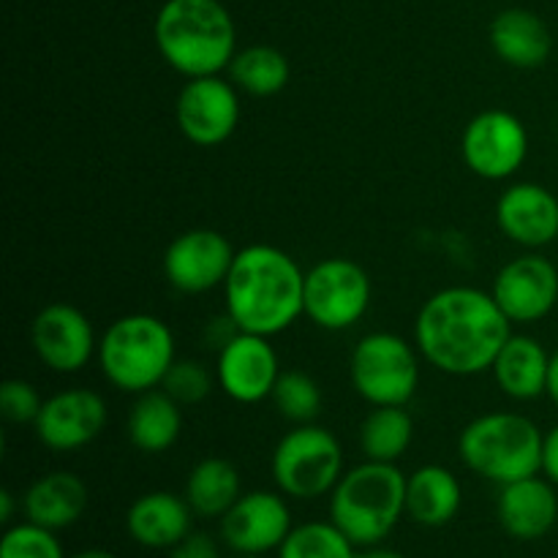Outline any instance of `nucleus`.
Instances as JSON below:
<instances>
[{
    "label": "nucleus",
    "instance_id": "20",
    "mask_svg": "<svg viewBox=\"0 0 558 558\" xmlns=\"http://www.w3.org/2000/svg\"><path fill=\"white\" fill-rule=\"evenodd\" d=\"M194 510L185 496L169 490L142 494L125 512V532L147 550H172L191 534Z\"/></svg>",
    "mask_w": 558,
    "mask_h": 558
},
{
    "label": "nucleus",
    "instance_id": "5",
    "mask_svg": "<svg viewBox=\"0 0 558 558\" xmlns=\"http://www.w3.org/2000/svg\"><path fill=\"white\" fill-rule=\"evenodd\" d=\"M96 360L114 390L142 396L161 387L178 360L174 332L161 316L125 314L101 332Z\"/></svg>",
    "mask_w": 558,
    "mask_h": 558
},
{
    "label": "nucleus",
    "instance_id": "14",
    "mask_svg": "<svg viewBox=\"0 0 558 558\" xmlns=\"http://www.w3.org/2000/svg\"><path fill=\"white\" fill-rule=\"evenodd\" d=\"M109 423L107 401L87 387H69L44 398V407L33 423V434L47 450L76 452L104 434Z\"/></svg>",
    "mask_w": 558,
    "mask_h": 558
},
{
    "label": "nucleus",
    "instance_id": "19",
    "mask_svg": "<svg viewBox=\"0 0 558 558\" xmlns=\"http://www.w3.org/2000/svg\"><path fill=\"white\" fill-rule=\"evenodd\" d=\"M496 518L501 529L521 543L543 539L545 534L554 532L558 521L556 485L545 474L501 485L499 499H496Z\"/></svg>",
    "mask_w": 558,
    "mask_h": 558
},
{
    "label": "nucleus",
    "instance_id": "32",
    "mask_svg": "<svg viewBox=\"0 0 558 558\" xmlns=\"http://www.w3.org/2000/svg\"><path fill=\"white\" fill-rule=\"evenodd\" d=\"M216 381L218 379L207 371V365L196 363V360H174L161 387L180 407H196L210 396Z\"/></svg>",
    "mask_w": 558,
    "mask_h": 558
},
{
    "label": "nucleus",
    "instance_id": "40",
    "mask_svg": "<svg viewBox=\"0 0 558 558\" xmlns=\"http://www.w3.org/2000/svg\"><path fill=\"white\" fill-rule=\"evenodd\" d=\"M69 558H118V556L109 554V550H101V548H87V550H80V554H74Z\"/></svg>",
    "mask_w": 558,
    "mask_h": 558
},
{
    "label": "nucleus",
    "instance_id": "17",
    "mask_svg": "<svg viewBox=\"0 0 558 558\" xmlns=\"http://www.w3.org/2000/svg\"><path fill=\"white\" fill-rule=\"evenodd\" d=\"M278 376H281V363H278V352L270 338L240 330L218 352V387L234 403L251 407V403L267 401L272 396Z\"/></svg>",
    "mask_w": 558,
    "mask_h": 558
},
{
    "label": "nucleus",
    "instance_id": "2",
    "mask_svg": "<svg viewBox=\"0 0 558 558\" xmlns=\"http://www.w3.org/2000/svg\"><path fill=\"white\" fill-rule=\"evenodd\" d=\"M221 289L227 314L243 332L281 336L305 316V272L278 245L251 243L240 248Z\"/></svg>",
    "mask_w": 558,
    "mask_h": 558
},
{
    "label": "nucleus",
    "instance_id": "8",
    "mask_svg": "<svg viewBox=\"0 0 558 558\" xmlns=\"http://www.w3.org/2000/svg\"><path fill=\"white\" fill-rule=\"evenodd\" d=\"M349 379L368 407H407L420 387L417 347L396 332H368L349 354Z\"/></svg>",
    "mask_w": 558,
    "mask_h": 558
},
{
    "label": "nucleus",
    "instance_id": "23",
    "mask_svg": "<svg viewBox=\"0 0 558 558\" xmlns=\"http://www.w3.org/2000/svg\"><path fill=\"white\" fill-rule=\"evenodd\" d=\"M550 354L543 343L526 332H512L510 341L496 357L494 374L496 385L512 401H534L548 392Z\"/></svg>",
    "mask_w": 558,
    "mask_h": 558
},
{
    "label": "nucleus",
    "instance_id": "31",
    "mask_svg": "<svg viewBox=\"0 0 558 558\" xmlns=\"http://www.w3.org/2000/svg\"><path fill=\"white\" fill-rule=\"evenodd\" d=\"M0 558H65L58 532L38 523H16L0 539Z\"/></svg>",
    "mask_w": 558,
    "mask_h": 558
},
{
    "label": "nucleus",
    "instance_id": "11",
    "mask_svg": "<svg viewBox=\"0 0 558 558\" xmlns=\"http://www.w3.org/2000/svg\"><path fill=\"white\" fill-rule=\"evenodd\" d=\"M240 114H243L240 90L221 74L189 80L180 87L174 101L180 134L196 147L223 145L238 131Z\"/></svg>",
    "mask_w": 558,
    "mask_h": 558
},
{
    "label": "nucleus",
    "instance_id": "38",
    "mask_svg": "<svg viewBox=\"0 0 558 558\" xmlns=\"http://www.w3.org/2000/svg\"><path fill=\"white\" fill-rule=\"evenodd\" d=\"M11 518H14V496L11 490H0V523L9 526Z\"/></svg>",
    "mask_w": 558,
    "mask_h": 558
},
{
    "label": "nucleus",
    "instance_id": "25",
    "mask_svg": "<svg viewBox=\"0 0 558 558\" xmlns=\"http://www.w3.org/2000/svg\"><path fill=\"white\" fill-rule=\"evenodd\" d=\"M131 445L145 456H161L178 445L183 434V407L163 387L136 396L125 420Z\"/></svg>",
    "mask_w": 558,
    "mask_h": 558
},
{
    "label": "nucleus",
    "instance_id": "13",
    "mask_svg": "<svg viewBox=\"0 0 558 558\" xmlns=\"http://www.w3.org/2000/svg\"><path fill=\"white\" fill-rule=\"evenodd\" d=\"M31 343L52 374H80L96 360L98 338L93 322L71 303H49L33 316Z\"/></svg>",
    "mask_w": 558,
    "mask_h": 558
},
{
    "label": "nucleus",
    "instance_id": "34",
    "mask_svg": "<svg viewBox=\"0 0 558 558\" xmlns=\"http://www.w3.org/2000/svg\"><path fill=\"white\" fill-rule=\"evenodd\" d=\"M169 558H223L218 543L205 532H191L183 543L169 550Z\"/></svg>",
    "mask_w": 558,
    "mask_h": 558
},
{
    "label": "nucleus",
    "instance_id": "33",
    "mask_svg": "<svg viewBox=\"0 0 558 558\" xmlns=\"http://www.w3.org/2000/svg\"><path fill=\"white\" fill-rule=\"evenodd\" d=\"M44 407V398L31 381L5 379L0 385V412L14 425H33Z\"/></svg>",
    "mask_w": 558,
    "mask_h": 558
},
{
    "label": "nucleus",
    "instance_id": "37",
    "mask_svg": "<svg viewBox=\"0 0 558 558\" xmlns=\"http://www.w3.org/2000/svg\"><path fill=\"white\" fill-rule=\"evenodd\" d=\"M548 398L558 407V349L550 354V371H548Z\"/></svg>",
    "mask_w": 558,
    "mask_h": 558
},
{
    "label": "nucleus",
    "instance_id": "7",
    "mask_svg": "<svg viewBox=\"0 0 558 558\" xmlns=\"http://www.w3.org/2000/svg\"><path fill=\"white\" fill-rule=\"evenodd\" d=\"M343 447L332 430L322 425H294L278 439L270 458L276 488L287 499L314 501L330 496L343 477Z\"/></svg>",
    "mask_w": 558,
    "mask_h": 558
},
{
    "label": "nucleus",
    "instance_id": "26",
    "mask_svg": "<svg viewBox=\"0 0 558 558\" xmlns=\"http://www.w3.org/2000/svg\"><path fill=\"white\" fill-rule=\"evenodd\" d=\"M185 501L196 518H218L221 521L234 501L243 496V477L238 466L227 458H202L185 480Z\"/></svg>",
    "mask_w": 558,
    "mask_h": 558
},
{
    "label": "nucleus",
    "instance_id": "9",
    "mask_svg": "<svg viewBox=\"0 0 558 558\" xmlns=\"http://www.w3.org/2000/svg\"><path fill=\"white\" fill-rule=\"evenodd\" d=\"M374 283L363 265L347 256H327L305 272V316L327 332L357 325L371 308Z\"/></svg>",
    "mask_w": 558,
    "mask_h": 558
},
{
    "label": "nucleus",
    "instance_id": "22",
    "mask_svg": "<svg viewBox=\"0 0 558 558\" xmlns=\"http://www.w3.org/2000/svg\"><path fill=\"white\" fill-rule=\"evenodd\" d=\"M90 505V490L85 480L74 472H49L33 480L22 496V510L31 523L52 532H63L82 521Z\"/></svg>",
    "mask_w": 558,
    "mask_h": 558
},
{
    "label": "nucleus",
    "instance_id": "28",
    "mask_svg": "<svg viewBox=\"0 0 558 558\" xmlns=\"http://www.w3.org/2000/svg\"><path fill=\"white\" fill-rule=\"evenodd\" d=\"M227 71L234 87L254 98L278 96L292 76L287 54L267 44H251V47L238 49Z\"/></svg>",
    "mask_w": 558,
    "mask_h": 558
},
{
    "label": "nucleus",
    "instance_id": "18",
    "mask_svg": "<svg viewBox=\"0 0 558 558\" xmlns=\"http://www.w3.org/2000/svg\"><path fill=\"white\" fill-rule=\"evenodd\" d=\"M496 223L510 243L539 251L558 240V196L545 185L523 180L501 191Z\"/></svg>",
    "mask_w": 558,
    "mask_h": 558
},
{
    "label": "nucleus",
    "instance_id": "4",
    "mask_svg": "<svg viewBox=\"0 0 558 558\" xmlns=\"http://www.w3.org/2000/svg\"><path fill=\"white\" fill-rule=\"evenodd\" d=\"M407 515V474L396 463L365 461L343 472L330 494V521L357 548L385 543Z\"/></svg>",
    "mask_w": 558,
    "mask_h": 558
},
{
    "label": "nucleus",
    "instance_id": "10",
    "mask_svg": "<svg viewBox=\"0 0 558 558\" xmlns=\"http://www.w3.org/2000/svg\"><path fill=\"white\" fill-rule=\"evenodd\" d=\"M463 163L483 180H510L529 158V129L515 112L485 109L461 136Z\"/></svg>",
    "mask_w": 558,
    "mask_h": 558
},
{
    "label": "nucleus",
    "instance_id": "3",
    "mask_svg": "<svg viewBox=\"0 0 558 558\" xmlns=\"http://www.w3.org/2000/svg\"><path fill=\"white\" fill-rule=\"evenodd\" d=\"M153 38L169 69L185 80L221 74L238 54V27L221 0H167Z\"/></svg>",
    "mask_w": 558,
    "mask_h": 558
},
{
    "label": "nucleus",
    "instance_id": "24",
    "mask_svg": "<svg viewBox=\"0 0 558 558\" xmlns=\"http://www.w3.org/2000/svg\"><path fill=\"white\" fill-rule=\"evenodd\" d=\"M463 505L461 480L452 469L425 463L407 477V515L423 529H441L456 521Z\"/></svg>",
    "mask_w": 558,
    "mask_h": 558
},
{
    "label": "nucleus",
    "instance_id": "15",
    "mask_svg": "<svg viewBox=\"0 0 558 558\" xmlns=\"http://www.w3.org/2000/svg\"><path fill=\"white\" fill-rule=\"evenodd\" d=\"M490 294L512 325H537L558 303V267L548 256L529 251L496 272Z\"/></svg>",
    "mask_w": 558,
    "mask_h": 558
},
{
    "label": "nucleus",
    "instance_id": "35",
    "mask_svg": "<svg viewBox=\"0 0 558 558\" xmlns=\"http://www.w3.org/2000/svg\"><path fill=\"white\" fill-rule=\"evenodd\" d=\"M240 332V327L234 325V319L229 314H223V316H216V319H210L207 322V327H205V343L210 349H216V352H221L223 347H227L229 341H232L234 336H238Z\"/></svg>",
    "mask_w": 558,
    "mask_h": 558
},
{
    "label": "nucleus",
    "instance_id": "39",
    "mask_svg": "<svg viewBox=\"0 0 558 558\" xmlns=\"http://www.w3.org/2000/svg\"><path fill=\"white\" fill-rule=\"evenodd\" d=\"M354 558H407L403 554H398V550H387V548H360L357 556Z\"/></svg>",
    "mask_w": 558,
    "mask_h": 558
},
{
    "label": "nucleus",
    "instance_id": "21",
    "mask_svg": "<svg viewBox=\"0 0 558 558\" xmlns=\"http://www.w3.org/2000/svg\"><path fill=\"white\" fill-rule=\"evenodd\" d=\"M490 49L501 63L532 71L548 63L554 52V36L543 16L529 9H505L490 22Z\"/></svg>",
    "mask_w": 558,
    "mask_h": 558
},
{
    "label": "nucleus",
    "instance_id": "1",
    "mask_svg": "<svg viewBox=\"0 0 558 558\" xmlns=\"http://www.w3.org/2000/svg\"><path fill=\"white\" fill-rule=\"evenodd\" d=\"M512 336V322L477 287H447L430 294L414 322L420 357L447 376H480L494 368Z\"/></svg>",
    "mask_w": 558,
    "mask_h": 558
},
{
    "label": "nucleus",
    "instance_id": "27",
    "mask_svg": "<svg viewBox=\"0 0 558 558\" xmlns=\"http://www.w3.org/2000/svg\"><path fill=\"white\" fill-rule=\"evenodd\" d=\"M414 441V417L407 407H374L360 425L365 461L398 463Z\"/></svg>",
    "mask_w": 558,
    "mask_h": 558
},
{
    "label": "nucleus",
    "instance_id": "16",
    "mask_svg": "<svg viewBox=\"0 0 558 558\" xmlns=\"http://www.w3.org/2000/svg\"><path fill=\"white\" fill-rule=\"evenodd\" d=\"M292 510L281 490H251L221 518V543L232 554L267 556L292 532Z\"/></svg>",
    "mask_w": 558,
    "mask_h": 558
},
{
    "label": "nucleus",
    "instance_id": "36",
    "mask_svg": "<svg viewBox=\"0 0 558 558\" xmlns=\"http://www.w3.org/2000/svg\"><path fill=\"white\" fill-rule=\"evenodd\" d=\"M543 474L558 488V425L545 434L543 441Z\"/></svg>",
    "mask_w": 558,
    "mask_h": 558
},
{
    "label": "nucleus",
    "instance_id": "6",
    "mask_svg": "<svg viewBox=\"0 0 558 558\" xmlns=\"http://www.w3.org/2000/svg\"><path fill=\"white\" fill-rule=\"evenodd\" d=\"M545 434L532 417L518 412H488L474 417L458 436L463 466L494 485L543 474Z\"/></svg>",
    "mask_w": 558,
    "mask_h": 558
},
{
    "label": "nucleus",
    "instance_id": "41",
    "mask_svg": "<svg viewBox=\"0 0 558 558\" xmlns=\"http://www.w3.org/2000/svg\"><path fill=\"white\" fill-rule=\"evenodd\" d=\"M223 558H267V556H245V554H232V556H223Z\"/></svg>",
    "mask_w": 558,
    "mask_h": 558
},
{
    "label": "nucleus",
    "instance_id": "30",
    "mask_svg": "<svg viewBox=\"0 0 558 558\" xmlns=\"http://www.w3.org/2000/svg\"><path fill=\"white\" fill-rule=\"evenodd\" d=\"M270 401L283 420L294 425H308L319 417L325 398H322V387L314 376L303 374V371H281Z\"/></svg>",
    "mask_w": 558,
    "mask_h": 558
},
{
    "label": "nucleus",
    "instance_id": "29",
    "mask_svg": "<svg viewBox=\"0 0 558 558\" xmlns=\"http://www.w3.org/2000/svg\"><path fill=\"white\" fill-rule=\"evenodd\" d=\"M357 545L341 532L332 521H305L292 526L278 558H354Z\"/></svg>",
    "mask_w": 558,
    "mask_h": 558
},
{
    "label": "nucleus",
    "instance_id": "12",
    "mask_svg": "<svg viewBox=\"0 0 558 558\" xmlns=\"http://www.w3.org/2000/svg\"><path fill=\"white\" fill-rule=\"evenodd\" d=\"M234 256L238 251L218 229H189L163 251V278L180 294H207L227 283Z\"/></svg>",
    "mask_w": 558,
    "mask_h": 558
}]
</instances>
